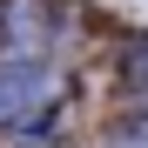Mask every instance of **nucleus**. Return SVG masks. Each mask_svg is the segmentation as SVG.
Segmentation results:
<instances>
[{"instance_id": "f03ea898", "label": "nucleus", "mask_w": 148, "mask_h": 148, "mask_svg": "<svg viewBox=\"0 0 148 148\" xmlns=\"http://www.w3.org/2000/svg\"><path fill=\"white\" fill-rule=\"evenodd\" d=\"M47 27H40V0H14V7H7V40H40Z\"/></svg>"}, {"instance_id": "f257e3e1", "label": "nucleus", "mask_w": 148, "mask_h": 148, "mask_svg": "<svg viewBox=\"0 0 148 148\" xmlns=\"http://www.w3.org/2000/svg\"><path fill=\"white\" fill-rule=\"evenodd\" d=\"M47 94H54V81L40 67H0V121H27Z\"/></svg>"}, {"instance_id": "7ed1b4c3", "label": "nucleus", "mask_w": 148, "mask_h": 148, "mask_svg": "<svg viewBox=\"0 0 148 148\" xmlns=\"http://www.w3.org/2000/svg\"><path fill=\"white\" fill-rule=\"evenodd\" d=\"M121 74H128V88H135V94H148V40H135V47H128Z\"/></svg>"}, {"instance_id": "20e7f679", "label": "nucleus", "mask_w": 148, "mask_h": 148, "mask_svg": "<svg viewBox=\"0 0 148 148\" xmlns=\"http://www.w3.org/2000/svg\"><path fill=\"white\" fill-rule=\"evenodd\" d=\"M114 148H148V128H128V141H114Z\"/></svg>"}]
</instances>
